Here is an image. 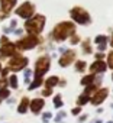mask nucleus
<instances>
[{
	"mask_svg": "<svg viewBox=\"0 0 113 123\" xmlns=\"http://www.w3.org/2000/svg\"><path fill=\"white\" fill-rule=\"evenodd\" d=\"M74 33H75V25L73 22H61L51 32V38L56 42H63Z\"/></svg>",
	"mask_w": 113,
	"mask_h": 123,
	"instance_id": "1",
	"label": "nucleus"
},
{
	"mask_svg": "<svg viewBox=\"0 0 113 123\" xmlns=\"http://www.w3.org/2000/svg\"><path fill=\"white\" fill-rule=\"evenodd\" d=\"M45 26V16L44 15H33L32 18H29L25 23V29L28 33L31 35H39L44 31Z\"/></svg>",
	"mask_w": 113,
	"mask_h": 123,
	"instance_id": "2",
	"label": "nucleus"
},
{
	"mask_svg": "<svg viewBox=\"0 0 113 123\" xmlns=\"http://www.w3.org/2000/svg\"><path fill=\"white\" fill-rule=\"evenodd\" d=\"M70 16H71V19H73L75 23H80V25H88V23L91 22L90 13H88L86 9L80 7V6L73 7L71 12H70Z\"/></svg>",
	"mask_w": 113,
	"mask_h": 123,
	"instance_id": "3",
	"label": "nucleus"
},
{
	"mask_svg": "<svg viewBox=\"0 0 113 123\" xmlns=\"http://www.w3.org/2000/svg\"><path fill=\"white\" fill-rule=\"evenodd\" d=\"M28 58L26 56H22V55H13V56H10V59H9V64H7V68L10 70V71H13V73H18V71H22L23 68H26V65H28Z\"/></svg>",
	"mask_w": 113,
	"mask_h": 123,
	"instance_id": "4",
	"label": "nucleus"
},
{
	"mask_svg": "<svg viewBox=\"0 0 113 123\" xmlns=\"http://www.w3.org/2000/svg\"><path fill=\"white\" fill-rule=\"evenodd\" d=\"M51 67V58L48 55H42L35 62V77H44Z\"/></svg>",
	"mask_w": 113,
	"mask_h": 123,
	"instance_id": "5",
	"label": "nucleus"
},
{
	"mask_svg": "<svg viewBox=\"0 0 113 123\" xmlns=\"http://www.w3.org/2000/svg\"><path fill=\"white\" fill-rule=\"evenodd\" d=\"M38 43H39V39H38L35 35H29V36H26V38L19 39V41L15 43V46H16L19 51H29V49H33Z\"/></svg>",
	"mask_w": 113,
	"mask_h": 123,
	"instance_id": "6",
	"label": "nucleus"
},
{
	"mask_svg": "<svg viewBox=\"0 0 113 123\" xmlns=\"http://www.w3.org/2000/svg\"><path fill=\"white\" fill-rule=\"evenodd\" d=\"M33 13H35V6H33L31 2H25V3H22V5L16 9V15H18L19 18H23V19L32 18Z\"/></svg>",
	"mask_w": 113,
	"mask_h": 123,
	"instance_id": "7",
	"label": "nucleus"
},
{
	"mask_svg": "<svg viewBox=\"0 0 113 123\" xmlns=\"http://www.w3.org/2000/svg\"><path fill=\"white\" fill-rule=\"evenodd\" d=\"M73 61H75V51L68 49V51L63 52V56L60 58V65L61 67H68V65L73 64Z\"/></svg>",
	"mask_w": 113,
	"mask_h": 123,
	"instance_id": "8",
	"label": "nucleus"
},
{
	"mask_svg": "<svg viewBox=\"0 0 113 123\" xmlns=\"http://www.w3.org/2000/svg\"><path fill=\"white\" fill-rule=\"evenodd\" d=\"M13 55H16V46H15V43L7 42V43L2 45V48H0V58H10Z\"/></svg>",
	"mask_w": 113,
	"mask_h": 123,
	"instance_id": "9",
	"label": "nucleus"
},
{
	"mask_svg": "<svg viewBox=\"0 0 113 123\" xmlns=\"http://www.w3.org/2000/svg\"><path fill=\"white\" fill-rule=\"evenodd\" d=\"M44 106H45V100L44 98H39V97H36V98H33V100L29 101V110L33 114H39L41 110L44 109Z\"/></svg>",
	"mask_w": 113,
	"mask_h": 123,
	"instance_id": "10",
	"label": "nucleus"
},
{
	"mask_svg": "<svg viewBox=\"0 0 113 123\" xmlns=\"http://www.w3.org/2000/svg\"><path fill=\"white\" fill-rule=\"evenodd\" d=\"M107 94H109V90H107V88L97 90V91L94 93V96L91 97V103H93L94 106H99V104H101V103L104 101V98L107 97Z\"/></svg>",
	"mask_w": 113,
	"mask_h": 123,
	"instance_id": "11",
	"label": "nucleus"
},
{
	"mask_svg": "<svg viewBox=\"0 0 113 123\" xmlns=\"http://www.w3.org/2000/svg\"><path fill=\"white\" fill-rule=\"evenodd\" d=\"M106 68H107V65H106V62H103L101 59H97L96 62H93V64L90 65V71H91V74H96V73H104Z\"/></svg>",
	"mask_w": 113,
	"mask_h": 123,
	"instance_id": "12",
	"label": "nucleus"
},
{
	"mask_svg": "<svg viewBox=\"0 0 113 123\" xmlns=\"http://www.w3.org/2000/svg\"><path fill=\"white\" fill-rule=\"evenodd\" d=\"M29 98L28 97H22V100L19 101V104H18V113L19 114H25L28 110H29Z\"/></svg>",
	"mask_w": 113,
	"mask_h": 123,
	"instance_id": "13",
	"label": "nucleus"
},
{
	"mask_svg": "<svg viewBox=\"0 0 113 123\" xmlns=\"http://www.w3.org/2000/svg\"><path fill=\"white\" fill-rule=\"evenodd\" d=\"M0 3H2L3 12H5V13H9V12H12V9L15 7L16 0H0Z\"/></svg>",
	"mask_w": 113,
	"mask_h": 123,
	"instance_id": "14",
	"label": "nucleus"
},
{
	"mask_svg": "<svg viewBox=\"0 0 113 123\" xmlns=\"http://www.w3.org/2000/svg\"><path fill=\"white\" fill-rule=\"evenodd\" d=\"M94 42L97 43L99 51H104V49H106V42H107V38H106L104 35H97V36H96V39H94Z\"/></svg>",
	"mask_w": 113,
	"mask_h": 123,
	"instance_id": "15",
	"label": "nucleus"
},
{
	"mask_svg": "<svg viewBox=\"0 0 113 123\" xmlns=\"http://www.w3.org/2000/svg\"><path fill=\"white\" fill-rule=\"evenodd\" d=\"M58 83H60V78L56 77V75H52V77H49V78L45 80V88H54Z\"/></svg>",
	"mask_w": 113,
	"mask_h": 123,
	"instance_id": "16",
	"label": "nucleus"
},
{
	"mask_svg": "<svg viewBox=\"0 0 113 123\" xmlns=\"http://www.w3.org/2000/svg\"><path fill=\"white\" fill-rule=\"evenodd\" d=\"M7 86H9L10 88H13V90H16V88L19 87V83H18V75H16V74H12V75L7 78Z\"/></svg>",
	"mask_w": 113,
	"mask_h": 123,
	"instance_id": "17",
	"label": "nucleus"
},
{
	"mask_svg": "<svg viewBox=\"0 0 113 123\" xmlns=\"http://www.w3.org/2000/svg\"><path fill=\"white\" fill-rule=\"evenodd\" d=\"M44 83V77H35V80L28 86V90H35V88H38V87H41V84Z\"/></svg>",
	"mask_w": 113,
	"mask_h": 123,
	"instance_id": "18",
	"label": "nucleus"
},
{
	"mask_svg": "<svg viewBox=\"0 0 113 123\" xmlns=\"http://www.w3.org/2000/svg\"><path fill=\"white\" fill-rule=\"evenodd\" d=\"M10 97V90L7 87H0V104Z\"/></svg>",
	"mask_w": 113,
	"mask_h": 123,
	"instance_id": "19",
	"label": "nucleus"
},
{
	"mask_svg": "<svg viewBox=\"0 0 113 123\" xmlns=\"http://www.w3.org/2000/svg\"><path fill=\"white\" fill-rule=\"evenodd\" d=\"M93 81H94V74H90V75L83 77L81 84H83V86H90V84H93Z\"/></svg>",
	"mask_w": 113,
	"mask_h": 123,
	"instance_id": "20",
	"label": "nucleus"
},
{
	"mask_svg": "<svg viewBox=\"0 0 113 123\" xmlns=\"http://www.w3.org/2000/svg\"><path fill=\"white\" fill-rule=\"evenodd\" d=\"M83 52L84 54H91V45H90V41H84L83 42Z\"/></svg>",
	"mask_w": 113,
	"mask_h": 123,
	"instance_id": "21",
	"label": "nucleus"
},
{
	"mask_svg": "<svg viewBox=\"0 0 113 123\" xmlns=\"http://www.w3.org/2000/svg\"><path fill=\"white\" fill-rule=\"evenodd\" d=\"M84 68H86V62H84V61H75V70L78 73H83Z\"/></svg>",
	"mask_w": 113,
	"mask_h": 123,
	"instance_id": "22",
	"label": "nucleus"
},
{
	"mask_svg": "<svg viewBox=\"0 0 113 123\" xmlns=\"http://www.w3.org/2000/svg\"><path fill=\"white\" fill-rule=\"evenodd\" d=\"M88 100H90V96H87V94H81V96L78 97V104L83 106V104H86Z\"/></svg>",
	"mask_w": 113,
	"mask_h": 123,
	"instance_id": "23",
	"label": "nucleus"
},
{
	"mask_svg": "<svg viewBox=\"0 0 113 123\" xmlns=\"http://www.w3.org/2000/svg\"><path fill=\"white\" fill-rule=\"evenodd\" d=\"M54 106H55L56 109H60V107L63 106V101H61V96H60V94H56V96L54 97Z\"/></svg>",
	"mask_w": 113,
	"mask_h": 123,
	"instance_id": "24",
	"label": "nucleus"
},
{
	"mask_svg": "<svg viewBox=\"0 0 113 123\" xmlns=\"http://www.w3.org/2000/svg\"><path fill=\"white\" fill-rule=\"evenodd\" d=\"M106 65L110 67V68H113V51H110L109 55H107V64Z\"/></svg>",
	"mask_w": 113,
	"mask_h": 123,
	"instance_id": "25",
	"label": "nucleus"
},
{
	"mask_svg": "<svg viewBox=\"0 0 113 123\" xmlns=\"http://www.w3.org/2000/svg\"><path fill=\"white\" fill-rule=\"evenodd\" d=\"M31 78H32V71L31 70H25V83L29 84L31 83Z\"/></svg>",
	"mask_w": 113,
	"mask_h": 123,
	"instance_id": "26",
	"label": "nucleus"
},
{
	"mask_svg": "<svg viewBox=\"0 0 113 123\" xmlns=\"http://www.w3.org/2000/svg\"><path fill=\"white\" fill-rule=\"evenodd\" d=\"M70 42H71V45L78 43V42H80V36H77L75 33H74V35H71V41H70Z\"/></svg>",
	"mask_w": 113,
	"mask_h": 123,
	"instance_id": "27",
	"label": "nucleus"
},
{
	"mask_svg": "<svg viewBox=\"0 0 113 123\" xmlns=\"http://www.w3.org/2000/svg\"><path fill=\"white\" fill-rule=\"evenodd\" d=\"M51 116H52V114H51L49 111H46V113H44V114H42V122H44V123H46V122H48V120L51 119Z\"/></svg>",
	"mask_w": 113,
	"mask_h": 123,
	"instance_id": "28",
	"label": "nucleus"
},
{
	"mask_svg": "<svg viewBox=\"0 0 113 123\" xmlns=\"http://www.w3.org/2000/svg\"><path fill=\"white\" fill-rule=\"evenodd\" d=\"M9 68H2V71H0V75H2V78H6L9 75Z\"/></svg>",
	"mask_w": 113,
	"mask_h": 123,
	"instance_id": "29",
	"label": "nucleus"
},
{
	"mask_svg": "<svg viewBox=\"0 0 113 123\" xmlns=\"http://www.w3.org/2000/svg\"><path fill=\"white\" fill-rule=\"evenodd\" d=\"M52 94V88H45L44 91H42V96L44 97H48V96H51Z\"/></svg>",
	"mask_w": 113,
	"mask_h": 123,
	"instance_id": "30",
	"label": "nucleus"
},
{
	"mask_svg": "<svg viewBox=\"0 0 113 123\" xmlns=\"http://www.w3.org/2000/svg\"><path fill=\"white\" fill-rule=\"evenodd\" d=\"M64 116H65V113H64V111H60V113H58V116L55 117V122H60V120H61Z\"/></svg>",
	"mask_w": 113,
	"mask_h": 123,
	"instance_id": "31",
	"label": "nucleus"
},
{
	"mask_svg": "<svg viewBox=\"0 0 113 123\" xmlns=\"http://www.w3.org/2000/svg\"><path fill=\"white\" fill-rule=\"evenodd\" d=\"M71 111H73V114H78V113L81 111V109H80V107H74Z\"/></svg>",
	"mask_w": 113,
	"mask_h": 123,
	"instance_id": "32",
	"label": "nucleus"
},
{
	"mask_svg": "<svg viewBox=\"0 0 113 123\" xmlns=\"http://www.w3.org/2000/svg\"><path fill=\"white\" fill-rule=\"evenodd\" d=\"M96 58H97V59H101V58H103V54H99V52H97V54H96Z\"/></svg>",
	"mask_w": 113,
	"mask_h": 123,
	"instance_id": "33",
	"label": "nucleus"
},
{
	"mask_svg": "<svg viewBox=\"0 0 113 123\" xmlns=\"http://www.w3.org/2000/svg\"><path fill=\"white\" fill-rule=\"evenodd\" d=\"M110 46L113 48V35H112V38H110Z\"/></svg>",
	"mask_w": 113,
	"mask_h": 123,
	"instance_id": "34",
	"label": "nucleus"
},
{
	"mask_svg": "<svg viewBox=\"0 0 113 123\" xmlns=\"http://www.w3.org/2000/svg\"><path fill=\"white\" fill-rule=\"evenodd\" d=\"M0 71H2V62H0Z\"/></svg>",
	"mask_w": 113,
	"mask_h": 123,
	"instance_id": "35",
	"label": "nucleus"
},
{
	"mask_svg": "<svg viewBox=\"0 0 113 123\" xmlns=\"http://www.w3.org/2000/svg\"><path fill=\"white\" fill-rule=\"evenodd\" d=\"M109 123H113V122H109Z\"/></svg>",
	"mask_w": 113,
	"mask_h": 123,
	"instance_id": "36",
	"label": "nucleus"
}]
</instances>
